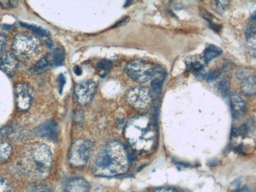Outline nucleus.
<instances>
[{"instance_id":"26","label":"nucleus","mask_w":256,"mask_h":192,"mask_svg":"<svg viewBox=\"0 0 256 192\" xmlns=\"http://www.w3.org/2000/svg\"><path fill=\"white\" fill-rule=\"evenodd\" d=\"M220 74V72L218 70H212L209 72L206 76V80L210 82L217 79Z\"/></svg>"},{"instance_id":"22","label":"nucleus","mask_w":256,"mask_h":192,"mask_svg":"<svg viewBox=\"0 0 256 192\" xmlns=\"http://www.w3.org/2000/svg\"><path fill=\"white\" fill-rule=\"evenodd\" d=\"M65 58V53L64 50L60 48H55L52 52V60L55 66L61 65Z\"/></svg>"},{"instance_id":"19","label":"nucleus","mask_w":256,"mask_h":192,"mask_svg":"<svg viewBox=\"0 0 256 192\" xmlns=\"http://www.w3.org/2000/svg\"><path fill=\"white\" fill-rule=\"evenodd\" d=\"M112 66V63L110 60L106 59L102 60L96 64L98 74L100 77H104L110 72Z\"/></svg>"},{"instance_id":"1","label":"nucleus","mask_w":256,"mask_h":192,"mask_svg":"<svg viewBox=\"0 0 256 192\" xmlns=\"http://www.w3.org/2000/svg\"><path fill=\"white\" fill-rule=\"evenodd\" d=\"M129 150L118 142L107 144L98 154L94 172L98 176H111L126 172L134 157Z\"/></svg>"},{"instance_id":"13","label":"nucleus","mask_w":256,"mask_h":192,"mask_svg":"<svg viewBox=\"0 0 256 192\" xmlns=\"http://www.w3.org/2000/svg\"><path fill=\"white\" fill-rule=\"evenodd\" d=\"M166 76V71L162 66L157 65L154 66L150 82L151 92L155 94L160 93Z\"/></svg>"},{"instance_id":"25","label":"nucleus","mask_w":256,"mask_h":192,"mask_svg":"<svg viewBox=\"0 0 256 192\" xmlns=\"http://www.w3.org/2000/svg\"><path fill=\"white\" fill-rule=\"evenodd\" d=\"M218 92L223 96H226L229 91V80L227 77H224L218 84Z\"/></svg>"},{"instance_id":"33","label":"nucleus","mask_w":256,"mask_h":192,"mask_svg":"<svg viewBox=\"0 0 256 192\" xmlns=\"http://www.w3.org/2000/svg\"><path fill=\"white\" fill-rule=\"evenodd\" d=\"M234 192H256L254 190L248 188H242L236 190Z\"/></svg>"},{"instance_id":"9","label":"nucleus","mask_w":256,"mask_h":192,"mask_svg":"<svg viewBox=\"0 0 256 192\" xmlns=\"http://www.w3.org/2000/svg\"><path fill=\"white\" fill-rule=\"evenodd\" d=\"M236 76L240 80V88L246 96H252L256 93V76L248 70H240L237 72Z\"/></svg>"},{"instance_id":"3","label":"nucleus","mask_w":256,"mask_h":192,"mask_svg":"<svg viewBox=\"0 0 256 192\" xmlns=\"http://www.w3.org/2000/svg\"><path fill=\"white\" fill-rule=\"evenodd\" d=\"M40 47L38 40L34 36L26 34L16 35L12 42V48L16 54L26 60L36 56L38 52Z\"/></svg>"},{"instance_id":"20","label":"nucleus","mask_w":256,"mask_h":192,"mask_svg":"<svg viewBox=\"0 0 256 192\" xmlns=\"http://www.w3.org/2000/svg\"><path fill=\"white\" fill-rule=\"evenodd\" d=\"M20 24L24 28H26L34 32L37 35L43 37L48 38H49V34L48 32L45 29L38 26H36L33 24H28L26 22H20Z\"/></svg>"},{"instance_id":"34","label":"nucleus","mask_w":256,"mask_h":192,"mask_svg":"<svg viewBox=\"0 0 256 192\" xmlns=\"http://www.w3.org/2000/svg\"><path fill=\"white\" fill-rule=\"evenodd\" d=\"M74 72L77 76H80L82 74V70L79 66H76L74 68Z\"/></svg>"},{"instance_id":"31","label":"nucleus","mask_w":256,"mask_h":192,"mask_svg":"<svg viewBox=\"0 0 256 192\" xmlns=\"http://www.w3.org/2000/svg\"><path fill=\"white\" fill-rule=\"evenodd\" d=\"M154 192H180L177 189L172 187H162L157 188Z\"/></svg>"},{"instance_id":"27","label":"nucleus","mask_w":256,"mask_h":192,"mask_svg":"<svg viewBox=\"0 0 256 192\" xmlns=\"http://www.w3.org/2000/svg\"><path fill=\"white\" fill-rule=\"evenodd\" d=\"M0 192H11L8 182L0 176Z\"/></svg>"},{"instance_id":"15","label":"nucleus","mask_w":256,"mask_h":192,"mask_svg":"<svg viewBox=\"0 0 256 192\" xmlns=\"http://www.w3.org/2000/svg\"><path fill=\"white\" fill-rule=\"evenodd\" d=\"M88 183L84 178H75L68 182L64 192H90Z\"/></svg>"},{"instance_id":"29","label":"nucleus","mask_w":256,"mask_h":192,"mask_svg":"<svg viewBox=\"0 0 256 192\" xmlns=\"http://www.w3.org/2000/svg\"><path fill=\"white\" fill-rule=\"evenodd\" d=\"M237 136H240L242 138L245 137L248 134V126L244 124H242L238 129L236 130Z\"/></svg>"},{"instance_id":"10","label":"nucleus","mask_w":256,"mask_h":192,"mask_svg":"<svg viewBox=\"0 0 256 192\" xmlns=\"http://www.w3.org/2000/svg\"><path fill=\"white\" fill-rule=\"evenodd\" d=\"M18 68V62L15 55L5 52L0 55V69L8 76L12 77Z\"/></svg>"},{"instance_id":"2","label":"nucleus","mask_w":256,"mask_h":192,"mask_svg":"<svg viewBox=\"0 0 256 192\" xmlns=\"http://www.w3.org/2000/svg\"><path fill=\"white\" fill-rule=\"evenodd\" d=\"M22 162L26 172L36 177H44L52 164L50 150L44 144H32L24 150Z\"/></svg>"},{"instance_id":"21","label":"nucleus","mask_w":256,"mask_h":192,"mask_svg":"<svg viewBox=\"0 0 256 192\" xmlns=\"http://www.w3.org/2000/svg\"><path fill=\"white\" fill-rule=\"evenodd\" d=\"M11 152L10 146L6 142L0 140V163L10 157Z\"/></svg>"},{"instance_id":"5","label":"nucleus","mask_w":256,"mask_h":192,"mask_svg":"<svg viewBox=\"0 0 256 192\" xmlns=\"http://www.w3.org/2000/svg\"><path fill=\"white\" fill-rule=\"evenodd\" d=\"M93 144L88 140H80L75 142L70 152L69 161L74 167L86 164L93 149Z\"/></svg>"},{"instance_id":"28","label":"nucleus","mask_w":256,"mask_h":192,"mask_svg":"<svg viewBox=\"0 0 256 192\" xmlns=\"http://www.w3.org/2000/svg\"><path fill=\"white\" fill-rule=\"evenodd\" d=\"M18 4L17 0H0V6L4 8H12Z\"/></svg>"},{"instance_id":"30","label":"nucleus","mask_w":256,"mask_h":192,"mask_svg":"<svg viewBox=\"0 0 256 192\" xmlns=\"http://www.w3.org/2000/svg\"><path fill=\"white\" fill-rule=\"evenodd\" d=\"M66 80L62 74H60L58 78V84L59 92L61 93L62 92L64 86L65 84Z\"/></svg>"},{"instance_id":"24","label":"nucleus","mask_w":256,"mask_h":192,"mask_svg":"<svg viewBox=\"0 0 256 192\" xmlns=\"http://www.w3.org/2000/svg\"><path fill=\"white\" fill-rule=\"evenodd\" d=\"M228 0H214L211 2L212 9L218 14H222L230 3Z\"/></svg>"},{"instance_id":"11","label":"nucleus","mask_w":256,"mask_h":192,"mask_svg":"<svg viewBox=\"0 0 256 192\" xmlns=\"http://www.w3.org/2000/svg\"><path fill=\"white\" fill-rule=\"evenodd\" d=\"M232 116L234 119L243 118L247 112V106L244 99L236 93H232L230 96Z\"/></svg>"},{"instance_id":"6","label":"nucleus","mask_w":256,"mask_h":192,"mask_svg":"<svg viewBox=\"0 0 256 192\" xmlns=\"http://www.w3.org/2000/svg\"><path fill=\"white\" fill-rule=\"evenodd\" d=\"M96 90V82L92 80H87L76 84L74 88V92L78 103L82 106L90 103Z\"/></svg>"},{"instance_id":"16","label":"nucleus","mask_w":256,"mask_h":192,"mask_svg":"<svg viewBox=\"0 0 256 192\" xmlns=\"http://www.w3.org/2000/svg\"><path fill=\"white\" fill-rule=\"evenodd\" d=\"M222 50L219 46L210 44L208 46L200 55L206 65L208 64L212 60L220 56Z\"/></svg>"},{"instance_id":"23","label":"nucleus","mask_w":256,"mask_h":192,"mask_svg":"<svg viewBox=\"0 0 256 192\" xmlns=\"http://www.w3.org/2000/svg\"><path fill=\"white\" fill-rule=\"evenodd\" d=\"M204 18L208 22L210 28L215 32H219L222 28V26L214 22V16L210 13L206 12L202 14Z\"/></svg>"},{"instance_id":"18","label":"nucleus","mask_w":256,"mask_h":192,"mask_svg":"<svg viewBox=\"0 0 256 192\" xmlns=\"http://www.w3.org/2000/svg\"><path fill=\"white\" fill-rule=\"evenodd\" d=\"M50 62L48 56H44L38 60L31 68V72L35 74H40L46 71L50 66Z\"/></svg>"},{"instance_id":"17","label":"nucleus","mask_w":256,"mask_h":192,"mask_svg":"<svg viewBox=\"0 0 256 192\" xmlns=\"http://www.w3.org/2000/svg\"><path fill=\"white\" fill-rule=\"evenodd\" d=\"M256 12H254L251 16L246 28L245 34L250 42L255 44L256 36Z\"/></svg>"},{"instance_id":"8","label":"nucleus","mask_w":256,"mask_h":192,"mask_svg":"<svg viewBox=\"0 0 256 192\" xmlns=\"http://www.w3.org/2000/svg\"><path fill=\"white\" fill-rule=\"evenodd\" d=\"M126 98L132 106L142 109L149 104L151 98L150 92L146 88L138 86L128 92Z\"/></svg>"},{"instance_id":"14","label":"nucleus","mask_w":256,"mask_h":192,"mask_svg":"<svg viewBox=\"0 0 256 192\" xmlns=\"http://www.w3.org/2000/svg\"><path fill=\"white\" fill-rule=\"evenodd\" d=\"M186 68L196 76L202 77L204 68L206 66L201 56H188L185 60Z\"/></svg>"},{"instance_id":"32","label":"nucleus","mask_w":256,"mask_h":192,"mask_svg":"<svg viewBox=\"0 0 256 192\" xmlns=\"http://www.w3.org/2000/svg\"><path fill=\"white\" fill-rule=\"evenodd\" d=\"M6 38L4 35L0 32V50H2L6 45Z\"/></svg>"},{"instance_id":"35","label":"nucleus","mask_w":256,"mask_h":192,"mask_svg":"<svg viewBox=\"0 0 256 192\" xmlns=\"http://www.w3.org/2000/svg\"><path fill=\"white\" fill-rule=\"evenodd\" d=\"M242 145H239L236 148V150L238 153H240L242 152Z\"/></svg>"},{"instance_id":"12","label":"nucleus","mask_w":256,"mask_h":192,"mask_svg":"<svg viewBox=\"0 0 256 192\" xmlns=\"http://www.w3.org/2000/svg\"><path fill=\"white\" fill-rule=\"evenodd\" d=\"M36 132L40 136L48 140L56 141L58 137V124L54 120H48L36 128Z\"/></svg>"},{"instance_id":"7","label":"nucleus","mask_w":256,"mask_h":192,"mask_svg":"<svg viewBox=\"0 0 256 192\" xmlns=\"http://www.w3.org/2000/svg\"><path fill=\"white\" fill-rule=\"evenodd\" d=\"M16 104L22 112L27 111L30 107L32 100V92L31 88L24 83H18L14 88Z\"/></svg>"},{"instance_id":"4","label":"nucleus","mask_w":256,"mask_h":192,"mask_svg":"<svg viewBox=\"0 0 256 192\" xmlns=\"http://www.w3.org/2000/svg\"><path fill=\"white\" fill-rule=\"evenodd\" d=\"M154 66L148 61L135 60L127 64L125 67V72L135 82L144 83L150 80Z\"/></svg>"}]
</instances>
